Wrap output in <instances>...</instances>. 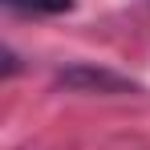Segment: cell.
<instances>
[{
  "mask_svg": "<svg viewBox=\"0 0 150 150\" xmlns=\"http://www.w3.org/2000/svg\"><path fill=\"white\" fill-rule=\"evenodd\" d=\"M4 73H8V77H12V73H16V53H12V49H8V53H4Z\"/></svg>",
  "mask_w": 150,
  "mask_h": 150,
  "instance_id": "3",
  "label": "cell"
},
{
  "mask_svg": "<svg viewBox=\"0 0 150 150\" xmlns=\"http://www.w3.org/2000/svg\"><path fill=\"white\" fill-rule=\"evenodd\" d=\"M16 12H37V16H53V12H69L73 0H4Z\"/></svg>",
  "mask_w": 150,
  "mask_h": 150,
  "instance_id": "2",
  "label": "cell"
},
{
  "mask_svg": "<svg viewBox=\"0 0 150 150\" xmlns=\"http://www.w3.org/2000/svg\"><path fill=\"white\" fill-rule=\"evenodd\" d=\"M57 85H65L73 93H138V81L114 73V69H101V65H89V61L57 69Z\"/></svg>",
  "mask_w": 150,
  "mask_h": 150,
  "instance_id": "1",
  "label": "cell"
}]
</instances>
